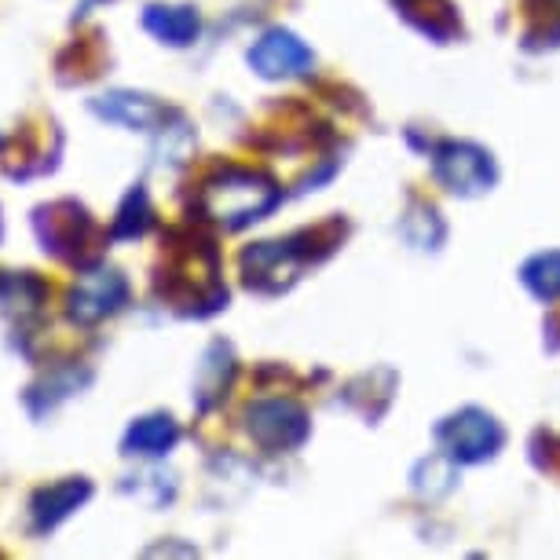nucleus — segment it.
Returning <instances> with one entry per match:
<instances>
[{"label": "nucleus", "mask_w": 560, "mask_h": 560, "mask_svg": "<svg viewBox=\"0 0 560 560\" xmlns=\"http://www.w3.org/2000/svg\"><path fill=\"white\" fill-rule=\"evenodd\" d=\"M443 436L454 443V454H462V458H483L499 443V429L483 415H462L443 429Z\"/></svg>", "instance_id": "1a4fd4ad"}, {"label": "nucleus", "mask_w": 560, "mask_h": 560, "mask_svg": "<svg viewBox=\"0 0 560 560\" xmlns=\"http://www.w3.org/2000/svg\"><path fill=\"white\" fill-rule=\"evenodd\" d=\"M89 499H92V483L84 477H70V480L40 488L34 499H30V535L56 532V527L67 521L73 510H81Z\"/></svg>", "instance_id": "20e7f679"}, {"label": "nucleus", "mask_w": 560, "mask_h": 560, "mask_svg": "<svg viewBox=\"0 0 560 560\" xmlns=\"http://www.w3.org/2000/svg\"><path fill=\"white\" fill-rule=\"evenodd\" d=\"M125 298H129V282H125L121 271H110V268L89 271L73 282L70 298H67V315L73 323L92 326V323H100L118 312Z\"/></svg>", "instance_id": "f03ea898"}, {"label": "nucleus", "mask_w": 560, "mask_h": 560, "mask_svg": "<svg viewBox=\"0 0 560 560\" xmlns=\"http://www.w3.org/2000/svg\"><path fill=\"white\" fill-rule=\"evenodd\" d=\"M304 415L293 404L282 399H268V404L249 407V432L268 447H290V443L304 440Z\"/></svg>", "instance_id": "423d86ee"}, {"label": "nucleus", "mask_w": 560, "mask_h": 560, "mask_svg": "<svg viewBox=\"0 0 560 560\" xmlns=\"http://www.w3.org/2000/svg\"><path fill=\"white\" fill-rule=\"evenodd\" d=\"M527 282L546 293V298H553L560 290V253H549V257H538L532 268H527Z\"/></svg>", "instance_id": "4468645a"}, {"label": "nucleus", "mask_w": 560, "mask_h": 560, "mask_svg": "<svg viewBox=\"0 0 560 560\" xmlns=\"http://www.w3.org/2000/svg\"><path fill=\"white\" fill-rule=\"evenodd\" d=\"M249 67L264 78H293V73H304L312 67V51L287 30H271L253 45Z\"/></svg>", "instance_id": "39448f33"}, {"label": "nucleus", "mask_w": 560, "mask_h": 560, "mask_svg": "<svg viewBox=\"0 0 560 560\" xmlns=\"http://www.w3.org/2000/svg\"><path fill=\"white\" fill-rule=\"evenodd\" d=\"M0 143H4V140H0Z\"/></svg>", "instance_id": "2eb2a0df"}, {"label": "nucleus", "mask_w": 560, "mask_h": 560, "mask_svg": "<svg viewBox=\"0 0 560 560\" xmlns=\"http://www.w3.org/2000/svg\"><path fill=\"white\" fill-rule=\"evenodd\" d=\"M143 26L165 45L184 48L198 37V12L187 4H151L143 12Z\"/></svg>", "instance_id": "6e6552de"}, {"label": "nucleus", "mask_w": 560, "mask_h": 560, "mask_svg": "<svg viewBox=\"0 0 560 560\" xmlns=\"http://www.w3.org/2000/svg\"><path fill=\"white\" fill-rule=\"evenodd\" d=\"M34 231L40 238V249L45 253H56L62 260H78V249L81 246V235L92 231V220L84 213L81 206L73 202H56V206H40L34 213Z\"/></svg>", "instance_id": "7ed1b4c3"}, {"label": "nucleus", "mask_w": 560, "mask_h": 560, "mask_svg": "<svg viewBox=\"0 0 560 560\" xmlns=\"http://www.w3.org/2000/svg\"><path fill=\"white\" fill-rule=\"evenodd\" d=\"M48 298L45 282L34 275H15V271H0V308H23L37 312L40 301Z\"/></svg>", "instance_id": "ddd939ff"}, {"label": "nucleus", "mask_w": 560, "mask_h": 560, "mask_svg": "<svg viewBox=\"0 0 560 560\" xmlns=\"http://www.w3.org/2000/svg\"><path fill=\"white\" fill-rule=\"evenodd\" d=\"M440 168L454 187H462V191H480L491 176L488 158H483L480 151H451L440 162Z\"/></svg>", "instance_id": "f8f14e48"}, {"label": "nucleus", "mask_w": 560, "mask_h": 560, "mask_svg": "<svg viewBox=\"0 0 560 560\" xmlns=\"http://www.w3.org/2000/svg\"><path fill=\"white\" fill-rule=\"evenodd\" d=\"M89 382V374H81L78 377V370H62V374H48L45 382L40 385H34L26 393V410L34 418H45V415H51L56 410V404H62L67 396H73L78 388Z\"/></svg>", "instance_id": "9b49d317"}, {"label": "nucleus", "mask_w": 560, "mask_h": 560, "mask_svg": "<svg viewBox=\"0 0 560 560\" xmlns=\"http://www.w3.org/2000/svg\"><path fill=\"white\" fill-rule=\"evenodd\" d=\"M176 440H179L176 421L165 415H151V418H140L129 432H125L121 447H125V454H147V458H158V454H165Z\"/></svg>", "instance_id": "9d476101"}, {"label": "nucleus", "mask_w": 560, "mask_h": 560, "mask_svg": "<svg viewBox=\"0 0 560 560\" xmlns=\"http://www.w3.org/2000/svg\"><path fill=\"white\" fill-rule=\"evenodd\" d=\"M275 202H279L275 184L253 173H224L220 179H213L202 195L206 213L228 228H242V224H249V220H260Z\"/></svg>", "instance_id": "f257e3e1"}, {"label": "nucleus", "mask_w": 560, "mask_h": 560, "mask_svg": "<svg viewBox=\"0 0 560 560\" xmlns=\"http://www.w3.org/2000/svg\"><path fill=\"white\" fill-rule=\"evenodd\" d=\"M92 110L114 125H125V129H151L162 118V107L147 96H136V92H107V96L92 100Z\"/></svg>", "instance_id": "0eeeda50"}]
</instances>
